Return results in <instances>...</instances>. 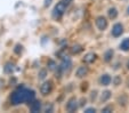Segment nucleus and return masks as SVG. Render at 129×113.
Returning <instances> with one entry per match:
<instances>
[{
    "label": "nucleus",
    "instance_id": "393cba45",
    "mask_svg": "<svg viewBox=\"0 0 129 113\" xmlns=\"http://www.w3.org/2000/svg\"><path fill=\"white\" fill-rule=\"evenodd\" d=\"M85 104H86V99L82 98V99H81V104H80V105H85Z\"/></svg>",
    "mask_w": 129,
    "mask_h": 113
},
{
    "label": "nucleus",
    "instance_id": "2eb2a0df",
    "mask_svg": "<svg viewBox=\"0 0 129 113\" xmlns=\"http://www.w3.org/2000/svg\"><path fill=\"white\" fill-rule=\"evenodd\" d=\"M112 56H113V50H107L106 53L104 54V61L105 62H110L111 59H112Z\"/></svg>",
    "mask_w": 129,
    "mask_h": 113
},
{
    "label": "nucleus",
    "instance_id": "9b49d317",
    "mask_svg": "<svg viewBox=\"0 0 129 113\" xmlns=\"http://www.w3.org/2000/svg\"><path fill=\"white\" fill-rule=\"evenodd\" d=\"M30 108H31L32 112H39L40 108H41V104L39 101H33V103H31Z\"/></svg>",
    "mask_w": 129,
    "mask_h": 113
},
{
    "label": "nucleus",
    "instance_id": "5701e85b",
    "mask_svg": "<svg viewBox=\"0 0 129 113\" xmlns=\"http://www.w3.org/2000/svg\"><path fill=\"white\" fill-rule=\"evenodd\" d=\"M86 112H87V113H93V112H96V110L94 107H89V108H87V110H86Z\"/></svg>",
    "mask_w": 129,
    "mask_h": 113
},
{
    "label": "nucleus",
    "instance_id": "a878e982",
    "mask_svg": "<svg viewBox=\"0 0 129 113\" xmlns=\"http://www.w3.org/2000/svg\"><path fill=\"white\" fill-rule=\"evenodd\" d=\"M50 1H51V0H46V4H45V5H46V6H48L49 4H50Z\"/></svg>",
    "mask_w": 129,
    "mask_h": 113
},
{
    "label": "nucleus",
    "instance_id": "f3484780",
    "mask_svg": "<svg viewBox=\"0 0 129 113\" xmlns=\"http://www.w3.org/2000/svg\"><path fill=\"white\" fill-rule=\"evenodd\" d=\"M81 50H82V48H81V46H79V45H76V46L72 47V53L73 54H78V53H80Z\"/></svg>",
    "mask_w": 129,
    "mask_h": 113
},
{
    "label": "nucleus",
    "instance_id": "a211bd4d",
    "mask_svg": "<svg viewBox=\"0 0 129 113\" xmlns=\"http://www.w3.org/2000/svg\"><path fill=\"white\" fill-rule=\"evenodd\" d=\"M113 82H114V85L115 86H119L120 84H121V78H120V77H115L114 78V80H113Z\"/></svg>",
    "mask_w": 129,
    "mask_h": 113
},
{
    "label": "nucleus",
    "instance_id": "cd10ccee",
    "mask_svg": "<svg viewBox=\"0 0 129 113\" xmlns=\"http://www.w3.org/2000/svg\"><path fill=\"white\" fill-rule=\"evenodd\" d=\"M127 14L129 15V6H128V8H127Z\"/></svg>",
    "mask_w": 129,
    "mask_h": 113
},
{
    "label": "nucleus",
    "instance_id": "dca6fc26",
    "mask_svg": "<svg viewBox=\"0 0 129 113\" xmlns=\"http://www.w3.org/2000/svg\"><path fill=\"white\" fill-rule=\"evenodd\" d=\"M13 70H14V65H13V64H10V63L6 64V66H5V72L6 73H12Z\"/></svg>",
    "mask_w": 129,
    "mask_h": 113
},
{
    "label": "nucleus",
    "instance_id": "9d476101",
    "mask_svg": "<svg viewBox=\"0 0 129 113\" xmlns=\"http://www.w3.org/2000/svg\"><path fill=\"white\" fill-rule=\"evenodd\" d=\"M95 59H96V54H94V53H88V54L83 57V62H85V63H93Z\"/></svg>",
    "mask_w": 129,
    "mask_h": 113
},
{
    "label": "nucleus",
    "instance_id": "1a4fd4ad",
    "mask_svg": "<svg viewBox=\"0 0 129 113\" xmlns=\"http://www.w3.org/2000/svg\"><path fill=\"white\" fill-rule=\"evenodd\" d=\"M87 73H88V67L83 65V66H80L78 70H77V73L76 74H77V77H78V78H83V77H85Z\"/></svg>",
    "mask_w": 129,
    "mask_h": 113
},
{
    "label": "nucleus",
    "instance_id": "6ab92c4d",
    "mask_svg": "<svg viewBox=\"0 0 129 113\" xmlns=\"http://www.w3.org/2000/svg\"><path fill=\"white\" fill-rule=\"evenodd\" d=\"M46 70H41V71L39 72V79H44L45 77H46Z\"/></svg>",
    "mask_w": 129,
    "mask_h": 113
},
{
    "label": "nucleus",
    "instance_id": "20e7f679",
    "mask_svg": "<svg viewBox=\"0 0 129 113\" xmlns=\"http://www.w3.org/2000/svg\"><path fill=\"white\" fill-rule=\"evenodd\" d=\"M71 65H72L71 59L69 58V57H64L63 61H62V63H61V65H59V70H61L62 72L69 71V70L71 69Z\"/></svg>",
    "mask_w": 129,
    "mask_h": 113
},
{
    "label": "nucleus",
    "instance_id": "b1692460",
    "mask_svg": "<svg viewBox=\"0 0 129 113\" xmlns=\"http://www.w3.org/2000/svg\"><path fill=\"white\" fill-rule=\"evenodd\" d=\"M96 94H97L96 91H93V93H91V99H93V101L96 98Z\"/></svg>",
    "mask_w": 129,
    "mask_h": 113
},
{
    "label": "nucleus",
    "instance_id": "7ed1b4c3",
    "mask_svg": "<svg viewBox=\"0 0 129 113\" xmlns=\"http://www.w3.org/2000/svg\"><path fill=\"white\" fill-rule=\"evenodd\" d=\"M51 90H53V82L51 81L44 82L40 87V91H41L42 95H48V94L51 93Z\"/></svg>",
    "mask_w": 129,
    "mask_h": 113
},
{
    "label": "nucleus",
    "instance_id": "aec40b11",
    "mask_svg": "<svg viewBox=\"0 0 129 113\" xmlns=\"http://www.w3.org/2000/svg\"><path fill=\"white\" fill-rule=\"evenodd\" d=\"M15 53H16V54H20L21 52H22V46H20V45H17L16 47H15Z\"/></svg>",
    "mask_w": 129,
    "mask_h": 113
},
{
    "label": "nucleus",
    "instance_id": "4468645a",
    "mask_svg": "<svg viewBox=\"0 0 129 113\" xmlns=\"http://www.w3.org/2000/svg\"><path fill=\"white\" fill-rule=\"evenodd\" d=\"M110 97H111V91H109V90L103 91L102 96H101V102H106Z\"/></svg>",
    "mask_w": 129,
    "mask_h": 113
},
{
    "label": "nucleus",
    "instance_id": "f8f14e48",
    "mask_svg": "<svg viewBox=\"0 0 129 113\" xmlns=\"http://www.w3.org/2000/svg\"><path fill=\"white\" fill-rule=\"evenodd\" d=\"M120 49L124 50V52H128L129 50V38L124 39L123 41L121 42V45H120Z\"/></svg>",
    "mask_w": 129,
    "mask_h": 113
},
{
    "label": "nucleus",
    "instance_id": "4be33fe9",
    "mask_svg": "<svg viewBox=\"0 0 129 113\" xmlns=\"http://www.w3.org/2000/svg\"><path fill=\"white\" fill-rule=\"evenodd\" d=\"M48 66H49V69H50V70H55V66H56V64L54 63L53 61H50V62H49V64H48Z\"/></svg>",
    "mask_w": 129,
    "mask_h": 113
},
{
    "label": "nucleus",
    "instance_id": "412c9836",
    "mask_svg": "<svg viewBox=\"0 0 129 113\" xmlns=\"http://www.w3.org/2000/svg\"><path fill=\"white\" fill-rule=\"evenodd\" d=\"M113 108L111 107V106H106V107H104L102 110V112H105V113H109V112H112Z\"/></svg>",
    "mask_w": 129,
    "mask_h": 113
},
{
    "label": "nucleus",
    "instance_id": "6e6552de",
    "mask_svg": "<svg viewBox=\"0 0 129 113\" xmlns=\"http://www.w3.org/2000/svg\"><path fill=\"white\" fill-rule=\"evenodd\" d=\"M111 81H112V79H111V77L109 74H103L100 79L101 85H103V86H109L111 84Z\"/></svg>",
    "mask_w": 129,
    "mask_h": 113
},
{
    "label": "nucleus",
    "instance_id": "bb28decb",
    "mask_svg": "<svg viewBox=\"0 0 129 113\" xmlns=\"http://www.w3.org/2000/svg\"><path fill=\"white\" fill-rule=\"evenodd\" d=\"M127 69L129 70V59H128V62H127Z\"/></svg>",
    "mask_w": 129,
    "mask_h": 113
},
{
    "label": "nucleus",
    "instance_id": "f03ea898",
    "mask_svg": "<svg viewBox=\"0 0 129 113\" xmlns=\"http://www.w3.org/2000/svg\"><path fill=\"white\" fill-rule=\"evenodd\" d=\"M71 0H61L58 4H57L56 6H55V8H54L53 10V17L54 18H59L62 16V15L64 14V12L66 10V8H68V6L70 5Z\"/></svg>",
    "mask_w": 129,
    "mask_h": 113
},
{
    "label": "nucleus",
    "instance_id": "ddd939ff",
    "mask_svg": "<svg viewBox=\"0 0 129 113\" xmlns=\"http://www.w3.org/2000/svg\"><path fill=\"white\" fill-rule=\"evenodd\" d=\"M117 16H118V10H117V8H114V7L110 8V9H109V17L112 18V20H114V18H117Z\"/></svg>",
    "mask_w": 129,
    "mask_h": 113
},
{
    "label": "nucleus",
    "instance_id": "f257e3e1",
    "mask_svg": "<svg viewBox=\"0 0 129 113\" xmlns=\"http://www.w3.org/2000/svg\"><path fill=\"white\" fill-rule=\"evenodd\" d=\"M36 98V94L33 90L27 89L25 87H20V88L15 90L10 96V102L13 105H18L21 103H32Z\"/></svg>",
    "mask_w": 129,
    "mask_h": 113
},
{
    "label": "nucleus",
    "instance_id": "0eeeda50",
    "mask_svg": "<svg viewBox=\"0 0 129 113\" xmlns=\"http://www.w3.org/2000/svg\"><path fill=\"white\" fill-rule=\"evenodd\" d=\"M78 108V102H77L76 98H71L69 101V103L66 104V110L70 111V112H74Z\"/></svg>",
    "mask_w": 129,
    "mask_h": 113
},
{
    "label": "nucleus",
    "instance_id": "39448f33",
    "mask_svg": "<svg viewBox=\"0 0 129 113\" xmlns=\"http://www.w3.org/2000/svg\"><path fill=\"white\" fill-rule=\"evenodd\" d=\"M96 25H97V27L100 30H105L107 27V21L105 17H103V16H100V17L96 18Z\"/></svg>",
    "mask_w": 129,
    "mask_h": 113
},
{
    "label": "nucleus",
    "instance_id": "423d86ee",
    "mask_svg": "<svg viewBox=\"0 0 129 113\" xmlns=\"http://www.w3.org/2000/svg\"><path fill=\"white\" fill-rule=\"evenodd\" d=\"M123 32V26H122L120 23H117L114 24V26L112 27V34L113 37H120Z\"/></svg>",
    "mask_w": 129,
    "mask_h": 113
}]
</instances>
